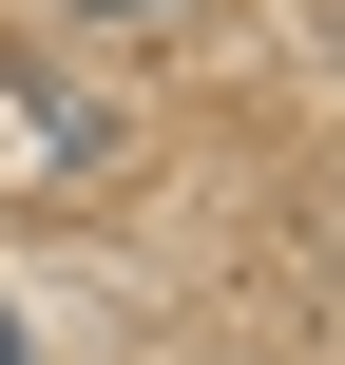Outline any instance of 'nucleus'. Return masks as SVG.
<instances>
[{"mask_svg":"<svg viewBox=\"0 0 345 365\" xmlns=\"http://www.w3.org/2000/svg\"><path fill=\"white\" fill-rule=\"evenodd\" d=\"M0 365H19V308H0Z\"/></svg>","mask_w":345,"mask_h":365,"instance_id":"1","label":"nucleus"}]
</instances>
